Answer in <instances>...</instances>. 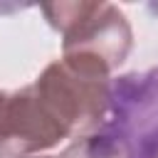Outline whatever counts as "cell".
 Masks as SVG:
<instances>
[{"label":"cell","mask_w":158,"mask_h":158,"mask_svg":"<svg viewBox=\"0 0 158 158\" xmlns=\"http://www.w3.org/2000/svg\"><path fill=\"white\" fill-rule=\"evenodd\" d=\"M40 10L49 27L62 35V54L86 59L109 74L126 62L133 47L131 25L111 2H44Z\"/></svg>","instance_id":"1"},{"label":"cell","mask_w":158,"mask_h":158,"mask_svg":"<svg viewBox=\"0 0 158 158\" xmlns=\"http://www.w3.org/2000/svg\"><path fill=\"white\" fill-rule=\"evenodd\" d=\"M67 138L72 131L35 81L12 91L0 89V158L40 156Z\"/></svg>","instance_id":"2"},{"label":"cell","mask_w":158,"mask_h":158,"mask_svg":"<svg viewBox=\"0 0 158 158\" xmlns=\"http://www.w3.org/2000/svg\"><path fill=\"white\" fill-rule=\"evenodd\" d=\"M114 121L106 126L123 146L126 158H148L158 151V67L118 77L111 86Z\"/></svg>","instance_id":"3"},{"label":"cell","mask_w":158,"mask_h":158,"mask_svg":"<svg viewBox=\"0 0 158 158\" xmlns=\"http://www.w3.org/2000/svg\"><path fill=\"white\" fill-rule=\"evenodd\" d=\"M59 158H126V151L109 128H101L89 136L74 138Z\"/></svg>","instance_id":"4"},{"label":"cell","mask_w":158,"mask_h":158,"mask_svg":"<svg viewBox=\"0 0 158 158\" xmlns=\"http://www.w3.org/2000/svg\"><path fill=\"white\" fill-rule=\"evenodd\" d=\"M30 158H54V156H30ZM59 158V156H57Z\"/></svg>","instance_id":"5"},{"label":"cell","mask_w":158,"mask_h":158,"mask_svg":"<svg viewBox=\"0 0 158 158\" xmlns=\"http://www.w3.org/2000/svg\"><path fill=\"white\" fill-rule=\"evenodd\" d=\"M148 158H158V151H153V153H151V156H148Z\"/></svg>","instance_id":"6"}]
</instances>
